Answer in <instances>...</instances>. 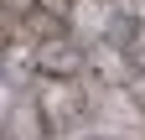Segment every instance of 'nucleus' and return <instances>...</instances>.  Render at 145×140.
Listing matches in <instances>:
<instances>
[{
  "label": "nucleus",
  "instance_id": "f257e3e1",
  "mask_svg": "<svg viewBox=\"0 0 145 140\" xmlns=\"http://www.w3.org/2000/svg\"><path fill=\"white\" fill-rule=\"evenodd\" d=\"M47 5H57V10H67L72 0H31V10H36V16H42ZM31 26H36V37H57V31H62V16H47V21H31Z\"/></svg>",
  "mask_w": 145,
  "mask_h": 140
}]
</instances>
